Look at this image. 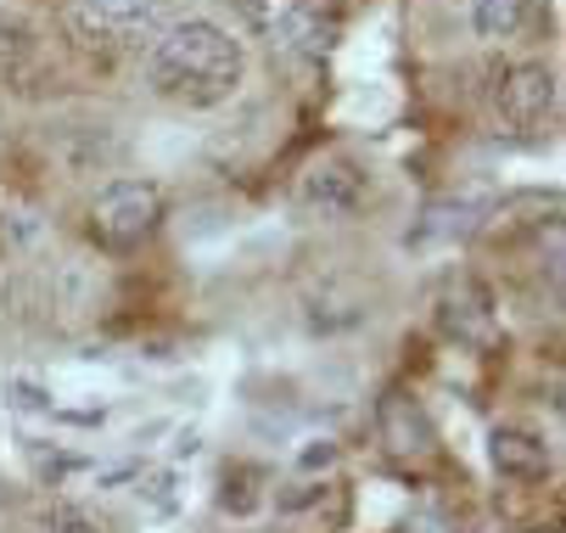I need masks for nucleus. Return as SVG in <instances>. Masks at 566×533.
I'll return each instance as SVG.
<instances>
[{
    "instance_id": "nucleus-1",
    "label": "nucleus",
    "mask_w": 566,
    "mask_h": 533,
    "mask_svg": "<svg viewBox=\"0 0 566 533\" xmlns=\"http://www.w3.org/2000/svg\"><path fill=\"white\" fill-rule=\"evenodd\" d=\"M241 73H248V51L241 40L213 23V18H175L140 56V80L151 96L175 107H219L235 96Z\"/></svg>"
},
{
    "instance_id": "nucleus-2",
    "label": "nucleus",
    "mask_w": 566,
    "mask_h": 533,
    "mask_svg": "<svg viewBox=\"0 0 566 533\" xmlns=\"http://www.w3.org/2000/svg\"><path fill=\"white\" fill-rule=\"evenodd\" d=\"M241 29L286 62H326L343 40V0H230Z\"/></svg>"
},
{
    "instance_id": "nucleus-3",
    "label": "nucleus",
    "mask_w": 566,
    "mask_h": 533,
    "mask_svg": "<svg viewBox=\"0 0 566 533\" xmlns=\"http://www.w3.org/2000/svg\"><path fill=\"white\" fill-rule=\"evenodd\" d=\"M175 23V0H73L67 34L102 56H146V45Z\"/></svg>"
},
{
    "instance_id": "nucleus-4",
    "label": "nucleus",
    "mask_w": 566,
    "mask_h": 533,
    "mask_svg": "<svg viewBox=\"0 0 566 533\" xmlns=\"http://www.w3.org/2000/svg\"><path fill=\"white\" fill-rule=\"evenodd\" d=\"M164 213H169V202H164V186L157 180H146V175L107 180L91 197V242L107 253H135L140 242L157 237Z\"/></svg>"
},
{
    "instance_id": "nucleus-5",
    "label": "nucleus",
    "mask_w": 566,
    "mask_h": 533,
    "mask_svg": "<svg viewBox=\"0 0 566 533\" xmlns=\"http://www.w3.org/2000/svg\"><path fill=\"white\" fill-rule=\"evenodd\" d=\"M370 197V169L359 158H348V151H326V158H314L297 180V202L314 208V213H354L359 202Z\"/></svg>"
},
{
    "instance_id": "nucleus-6",
    "label": "nucleus",
    "mask_w": 566,
    "mask_h": 533,
    "mask_svg": "<svg viewBox=\"0 0 566 533\" xmlns=\"http://www.w3.org/2000/svg\"><path fill=\"white\" fill-rule=\"evenodd\" d=\"M555 102H560V85H555V67L544 62H516L500 73V91H494V107L511 129H538L555 118Z\"/></svg>"
},
{
    "instance_id": "nucleus-7",
    "label": "nucleus",
    "mask_w": 566,
    "mask_h": 533,
    "mask_svg": "<svg viewBox=\"0 0 566 533\" xmlns=\"http://www.w3.org/2000/svg\"><path fill=\"white\" fill-rule=\"evenodd\" d=\"M438 326L454 337V343H471V348H489L500 337V310H494V292L460 275L454 286H443L438 297Z\"/></svg>"
},
{
    "instance_id": "nucleus-8",
    "label": "nucleus",
    "mask_w": 566,
    "mask_h": 533,
    "mask_svg": "<svg viewBox=\"0 0 566 533\" xmlns=\"http://www.w3.org/2000/svg\"><path fill=\"white\" fill-rule=\"evenodd\" d=\"M489 461L500 478L511 483H544L555 472V449L544 443V432H527V427H494L489 438Z\"/></svg>"
},
{
    "instance_id": "nucleus-9",
    "label": "nucleus",
    "mask_w": 566,
    "mask_h": 533,
    "mask_svg": "<svg viewBox=\"0 0 566 533\" xmlns=\"http://www.w3.org/2000/svg\"><path fill=\"white\" fill-rule=\"evenodd\" d=\"M376 421H381V438H387L392 454H427V449H432V421H427V410H421L416 394H398V388H392V394L381 399Z\"/></svg>"
},
{
    "instance_id": "nucleus-10",
    "label": "nucleus",
    "mask_w": 566,
    "mask_h": 533,
    "mask_svg": "<svg viewBox=\"0 0 566 533\" xmlns=\"http://www.w3.org/2000/svg\"><path fill=\"white\" fill-rule=\"evenodd\" d=\"M533 12H538V0H471V29L482 40H511Z\"/></svg>"
},
{
    "instance_id": "nucleus-11",
    "label": "nucleus",
    "mask_w": 566,
    "mask_h": 533,
    "mask_svg": "<svg viewBox=\"0 0 566 533\" xmlns=\"http://www.w3.org/2000/svg\"><path fill=\"white\" fill-rule=\"evenodd\" d=\"M34 51H40V45H34V29L0 12V85L23 80V73L34 67Z\"/></svg>"
},
{
    "instance_id": "nucleus-12",
    "label": "nucleus",
    "mask_w": 566,
    "mask_h": 533,
    "mask_svg": "<svg viewBox=\"0 0 566 533\" xmlns=\"http://www.w3.org/2000/svg\"><path fill=\"white\" fill-rule=\"evenodd\" d=\"M45 527H51V533H113V522L96 516L91 505H56Z\"/></svg>"
},
{
    "instance_id": "nucleus-13",
    "label": "nucleus",
    "mask_w": 566,
    "mask_h": 533,
    "mask_svg": "<svg viewBox=\"0 0 566 533\" xmlns=\"http://www.w3.org/2000/svg\"><path fill=\"white\" fill-rule=\"evenodd\" d=\"M522 533H560V527H555V522H549V527H522Z\"/></svg>"
}]
</instances>
